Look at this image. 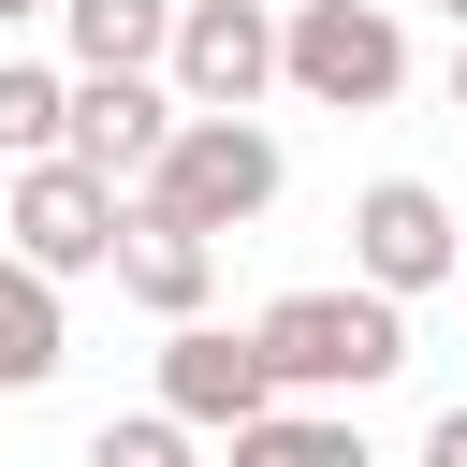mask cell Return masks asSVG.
<instances>
[{
  "mask_svg": "<svg viewBox=\"0 0 467 467\" xmlns=\"http://www.w3.org/2000/svg\"><path fill=\"white\" fill-rule=\"evenodd\" d=\"M277 88V15L263 0H175V102L190 117H248Z\"/></svg>",
  "mask_w": 467,
  "mask_h": 467,
  "instance_id": "4",
  "label": "cell"
},
{
  "mask_svg": "<svg viewBox=\"0 0 467 467\" xmlns=\"http://www.w3.org/2000/svg\"><path fill=\"white\" fill-rule=\"evenodd\" d=\"M277 73H292L306 102H336V117H379V102L409 88V29H394V0H306V15L277 29Z\"/></svg>",
  "mask_w": 467,
  "mask_h": 467,
  "instance_id": "3",
  "label": "cell"
},
{
  "mask_svg": "<svg viewBox=\"0 0 467 467\" xmlns=\"http://www.w3.org/2000/svg\"><path fill=\"white\" fill-rule=\"evenodd\" d=\"M350 263H365V292H394V306H409V292H438V277L467 263V219H452L423 175H379V190L350 204Z\"/></svg>",
  "mask_w": 467,
  "mask_h": 467,
  "instance_id": "5",
  "label": "cell"
},
{
  "mask_svg": "<svg viewBox=\"0 0 467 467\" xmlns=\"http://www.w3.org/2000/svg\"><path fill=\"white\" fill-rule=\"evenodd\" d=\"M161 409L175 423H263L277 409V365H263V336H219V321H175V350H161Z\"/></svg>",
  "mask_w": 467,
  "mask_h": 467,
  "instance_id": "8",
  "label": "cell"
},
{
  "mask_svg": "<svg viewBox=\"0 0 467 467\" xmlns=\"http://www.w3.org/2000/svg\"><path fill=\"white\" fill-rule=\"evenodd\" d=\"M423 467H467V409H438V423H423Z\"/></svg>",
  "mask_w": 467,
  "mask_h": 467,
  "instance_id": "15",
  "label": "cell"
},
{
  "mask_svg": "<svg viewBox=\"0 0 467 467\" xmlns=\"http://www.w3.org/2000/svg\"><path fill=\"white\" fill-rule=\"evenodd\" d=\"M438 15H467V0H438Z\"/></svg>",
  "mask_w": 467,
  "mask_h": 467,
  "instance_id": "18",
  "label": "cell"
},
{
  "mask_svg": "<svg viewBox=\"0 0 467 467\" xmlns=\"http://www.w3.org/2000/svg\"><path fill=\"white\" fill-rule=\"evenodd\" d=\"M452 117H467V44H452Z\"/></svg>",
  "mask_w": 467,
  "mask_h": 467,
  "instance_id": "16",
  "label": "cell"
},
{
  "mask_svg": "<svg viewBox=\"0 0 467 467\" xmlns=\"http://www.w3.org/2000/svg\"><path fill=\"white\" fill-rule=\"evenodd\" d=\"M58 365H73V321H58V277L0 263V394H44Z\"/></svg>",
  "mask_w": 467,
  "mask_h": 467,
  "instance_id": "10",
  "label": "cell"
},
{
  "mask_svg": "<svg viewBox=\"0 0 467 467\" xmlns=\"http://www.w3.org/2000/svg\"><path fill=\"white\" fill-rule=\"evenodd\" d=\"M234 467H379L336 409H263V423H234Z\"/></svg>",
  "mask_w": 467,
  "mask_h": 467,
  "instance_id": "12",
  "label": "cell"
},
{
  "mask_svg": "<svg viewBox=\"0 0 467 467\" xmlns=\"http://www.w3.org/2000/svg\"><path fill=\"white\" fill-rule=\"evenodd\" d=\"M0 15H44V0H0Z\"/></svg>",
  "mask_w": 467,
  "mask_h": 467,
  "instance_id": "17",
  "label": "cell"
},
{
  "mask_svg": "<svg viewBox=\"0 0 467 467\" xmlns=\"http://www.w3.org/2000/svg\"><path fill=\"white\" fill-rule=\"evenodd\" d=\"M0 146H15V161H58V146H73V88H58L44 58H0Z\"/></svg>",
  "mask_w": 467,
  "mask_h": 467,
  "instance_id": "13",
  "label": "cell"
},
{
  "mask_svg": "<svg viewBox=\"0 0 467 467\" xmlns=\"http://www.w3.org/2000/svg\"><path fill=\"white\" fill-rule=\"evenodd\" d=\"M277 131L263 117H175V146H161V175H146V204L161 219H190V234H234V219H263L277 204Z\"/></svg>",
  "mask_w": 467,
  "mask_h": 467,
  "instance_id": "2",
  "label": "cell"
},
{
  "mask_svg": "<svg viewBox=\"0 0 467 467\" xmlns=\"http://www.w3.org/2000/svg\"><path fill=\"white\" fill-rule=\"evenodd\" d=\"M263 365H277V394H365V379H394L409 365V321H394V292H277L263 321Z\"/></svg>",
  "mask_w": 467,
  "mask_h": 467,
  "instance_id": "1",
  "label": "cell"
},
{
  "mask_svg": "<svg viewBox=\"0 0 467 467\" xmlns=\"http://www.w3.org/2000/svg\"><path fill=\"white\" fill-rule=\"evenodd\" d=\"M88 467H190V423H175V409H131V423L88 438Z\"/></svg>",
  "mask_w": 467,
  "mask_h": 467,
  "instance_id": "14",
  "label": "cell"
},
{
  "mask_svg": "<svg viewBox=\"0 0 467 467\" xmlns=\"http://www.w3.org/2000/svg\"><path fill=\"white\" fill-rule=\"evenodd\" d=\"M204 277H219V234H190V219L131 204V234H117V292H131V306H161V321H204Z\"/></svg>",
  "mask_w": 467,
  "mask_h": 467,
  "instance_id": "9",
  "label": "cell"
},
{
  "mask_svg": "<svg viewBox=\"0 0 467 467\" xmlns=\"http://www.w3.org/2000/svg\"><path fill=\"white\" fill-rule=\"evenodd\" d=\"M117 190L88 175V161H29L15 175V263L29 277H88V263H117Z\"/></svg>",
  "mask_w": 467,
  "mask_h": 467,
  "instance_id": "6",
  "label": "cell"
},
{
  "mask_svg": "<svg viewBox=\"0 0 467 467\" xmlns=\"http://www.w3.org/2000/svg\"><path fill=\"white\" fill-rule=\"evenodd\" d=\"M175 117H190V102H175L161 73H88V88H73V146H58V161H88L102 190H146V175H161V146H175Z\"/></svg>",
  "mask_w": 467,
  "mask_h": 467,
  "instance_id": "7",
  "label": "cell"
},
{
  "mask_svg": "<svg viewBox=\"0 0 467 467\" xmlns=\"http://www.w3.org/2000/svg\"><path fill=\"white\" fill-rule=\"evenodd\" d=\"M58 29H73L88 73H146V58H175V0H58Z\"/></svg>",
  "mask_w": 467,
  "mask_h": 467,
  "instance_id": "11",
  "label": "cell"
}]
</instances>
